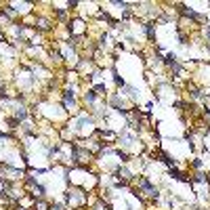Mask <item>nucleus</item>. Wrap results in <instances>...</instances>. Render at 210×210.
Returning <instances> with one entry per match:
<instances>
[{
    "label": "nucleus",
    "instance_id": "obj_1",
    "mask_svg": "<svg viewBox=\"0 0 210 210\" xmlns=\"http://www.w3.org/2000/svg\"><path fill=\"white\" fill-rule=\"evenodd\" d=\"M95 99H97L95 90H86V95H84V101H86V103H95Z\"/></svg>",
    "mask_w": 210,
    "mask_h": 210
},
{
    "label": "nucleus",
    "instance_id": "obj_2",
    "mask_svg": "<svg viewBox=\"0 0 210 210\" xmlns=\"http://www.w3.org/2000/svg\"><path fill=\"white\" fill-rule=\"evenodd\" d=\"M170 174L176 179V181H187V176H185V172H179V170H170Z\"/></svg>",
    "mask_w": 210,
    "mask_h": 210
},
{
    "label": "nucleus",
    "instance_id": "obj_3",
    "mask_svg": "<svg viewBox=\"0 0 210 210\" xmlns=\"http://www.w3.org/2000/svg\"><path fill=\"white\" fill-rule=\"evenodd\" d=\"M166 65H176V55L174 53H168L166 55Z\"/></svg>",
    "mask_w": 210,
    "mask_h": 210
},
{
    "label": "nucleus",
    "instance_id": "obj_4",
    "mask_svg": "<svg viewBox=\"0 0 210 210\" xmlns=\"http://www.w3.org/2000/svg\"><path fill=\"white\" fill-rule=\"evenodd\" d=\"M145 32H147V36L153 40V23H145Z\"/></svg>",
    "mask_w": 210,
    "mask_h": 210
},
{
    "label": "nucleus",
    "instance_id": "obj_5",
    "mask_svg": "<svg viewBox=\"0 0 210 210\" xmlns=\"http://www.w3.org/2000/svg\"><path fill=\"white\" fill-rule=\"evenodd\" d=\"M34 191H36V195H44V191H46V189H44V185H36V189H34Z\"/></svg>",
    "mask_w": 210,
    "mask_h": 210
},
{
    "label": "nucleus",
    "instance_id": "obj_6",
    "mask_svg": "<svg viewBox=\"0 0 210 210\" xmlns=\"http://www.w3.org/2000/svg\"><path fill=\"white\" fill-rule=\"evenodd\" d=\"M206 32H208V36H210V25H208V27H206Z\"/></svg>",
    "mask_w": 210,
    "mask_h": 210
}]
</instances>
